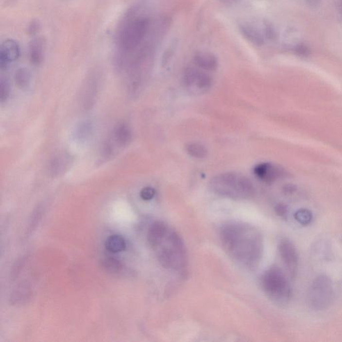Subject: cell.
I'll list each match as a JSON object with an SVG mask.
<instances>
[{
  "label": "cell",
  "instance_id": "23",
  "mask_svg": "<svg viewBox=\"0 0 342 342\" xmlns=\"http://www.w3.org/2000/svg\"><path fill=\"white\" fill-rule=\"evenodd\" d=\"M294 217L297 222L303 225L309 224L313 219L312 213L306 208H301L298 210L294 215Z\"/></svg>",
  "mask_w": 342,
  "mask_h": 342
},
{
  "label": "cell",
  "instance_id": "18",
  "mask_svg": "<svg viewBox=\"0 0 342 342\" xmlns=\"http://www.w3.org/2000/svg\"><path fill=\"white\" fill-rule=\"evenodd\" d=\"M14 80L16 85L20 88H24L29 85L30 74L29 71L25 68H21L16 71Z\"/></svg>",
  "mask_w": 342,
  "mask_h": 342
},
{
  "label": "cell",
  "instance_id": "3",
  "mask_svg": "<svg viewBox=\"0 0 342 342\" xmlns=\"http://www.w3.org/2000/svg\"><path fill=\"white\" fill-rule=\"evenodd\" d=\"M210 187L217 195L231 198L249 197L254 191V185L248 178L234 172L215 176L211 180Z\"/></svg>",
  "mask_w": 342,
  "mask_h": 342
},
{
  "label": "cell",
  "instance_id": "15",
  "mask_svg": "<svg viewBox=\"0 0 342 342\" xmlns=\"http://www.w3.org/2000/svg\"><path fill=\"white\" fill-rule=\"evenodd\" d=\"M193 61L198 68L204 70H215L218 66V61L216 57L211 53H197L194 57Z\"/></svg>",
  "mask_w": 342,
  "mask_h": 342
},
{
  "label": "cell",
  "instance_id": "19",
  "mask_svg": "<svg viewBox=\"0 0 342 342\" xmlns=\"http://www.w3.org/2000/svg\"><path fill=\"white\" fill-rule=\"evenodd\" d=\"M187 151L188 154L194 158H203L207 156L208 151L206 148L199 143H190L187 146Z\"/></svg>",
  "mask_w": 342,
  "mask_h": 342
},
{
  "label": "cell",
  "instance_id": "13",
  "mask_svg": "<svg viewBox=\"0 0 342 342\" xmlns=\"http://www.w3.org/2000/svg\"><path fill=\"white\" fill-rule=\"evenodd\" d=\"M169 228L165 222H156L149 227L147 233L148 242L151 247L156 248L168 232Z\"/></svg>",
  "mask_w": 342,
  "mask_h": 342
},
{
  "label": "cell",
  "instance_id": "27",
  "mask_svg": "<svg viewBox=\"0 0 342 342\" xmlns=\"http://www.w3.org/2000/svg\"><path fill=\"white\" fill-rule=\"evenodd\" d=\"M275 213L277 215H279V216H283V215H286L287 212H288V208H287L286 205L284 204L280 203V204H278L275 208Z\"/></svg>",
  "mask_w": 342,
  "mask_h": 342
},
{
  "label": "cell",
  "instance_id": "25",
  "mask_svg": "<svg viewBox=\"0 0 342 342\" xmlns=\"http://www.w3.org/2000/svg\"><path fill=\"white\" fill-rule=\"evenodd\" d=\"M156 194V191L152 187H147L142 188L140 191V197L144 201H150L153 199Z\"/></svg>",
  "mask_w": 342,
  "mask_h": 342
},
{
  "label": "cell",
  "instance_id": "17",
  "mask_svg": "<svg viewBox=\"0 0 342 342\" xmlns=\"http://www.w3.org/2000/svg\"><path fill=\"white\" fill-rule=\"evenodd\" d=\"M105 246L107 250L112 253H119L126 248V241L122 236L119 235H112L107 239Z\"/></svg>",
  "mask_w": 342,
  "mask_h": 342
},
{
  "label": "cell",
  "instance_id": "1",
  "mask_svg": "<svg viewBox=\"0 0 342 342\" xmlns=\"http://www.w3.org/2000/svg\"><path fill=\"white\" fill-rule=\"evenodd\" d=\"M150 30V19L147 16L131 10L123 17L116 33L115 43L118 50V68L128 67L137 56L148 48L147 42Z\"/></svg>",
  "mask_w": 342,
  "mask_h": 342
},
{
  "label": "cell",
  "instance_id": "26",
  "mask_svg": "<svg viewBox=\"0 0 342 342\" xmlns=\"http://www.w3.org/2000/svg\"><path fill=\"white\" fill-rule=\"evenodd\" d=\"M41 25L40 22L37 20H33L30 22L28 26V32L32 35H36L40 31Z\"/></svg>",
  "mask_w": 342,
  "mask_h": 342
},
{
  "label": "cell",
  "instance_id": "21",
  "mask_svg": "<svg viewBox=\"0 0 342 342\" xmlns=\"http://www.w3.org/2000/svg\"><path fill=\"white\" fill-rule=\"evenodd\" d=\"M92 131V126L90 122L80 123L75 133V136L79 141H85L90 137Z\"/></svg>",
  "mask_w": 342,
  "mask_h": 342
},
{
  "label": "cell",
  "instance_id": "4",
  "mask_svg": "<svg viewBox=\"0 0 342 342\" xmlns=\"http://www.w3.org/2000/svg\"><path fill=\"white\" fill-rule=\"evenodd\" d=\"M160 243L165 244L158 252V260L162 267L175 270L184 268L186 263V251L179 235L169 229Z\"/></svg>",
  "mask_w": 342,
  "mask_h": 342
},
{
  "label": "cell",
  "instance_id": "12",
  "mask_svg": "<svg viewBox=\"0 0 342 342\" xmlns=\"http://www.w3.org/2000/svg\"><path fill=\"white\" fill-rule=\"evenodd\" d=\"M72 163V158L67 153H62L57 154L51 160L50 164V172L51 175L58 176L65 173Z\"/></svg>",
  "mask_w": 342,
  "mask_h": 342
},
{
  "label": "cell",
  "instance_id": "28",
  "mask_svg": "<svg viewBox=\"0 0 342 342\" xmlns=\"http://www.w3.org/2000/svg\"><path fill=\"white\" fill-rule=\"evenodd\" d=\"M295 190V186L291 185H288L285 187V191L287 192H293Z\"/></svg>",
  "mask_w": 342,
  "mask_h": 342
},
{
  "label": "cell",
  "instance_id": "10",
  "mask_svg": "<svg viewBox=\"0 0 342 342\" xmlns=\"http://www.w3.org/2000/svg\"><path fill=\"white\" fill-rule=\"evenodd\" d=\"M131 131L130 128L125 124H121L115 128L112 133V138H110L106 144L113 149L116 153V148L125 147L131 139Z\"/></svg>",
  "mask_w": 342,
  "mask_h": 342
},
{
  "label": "cell",
  "instance_id": "14",
  "mask_svg": "<svg viewBox=\"0 0 342 342\" xmlns=\"http://www.w3.org/2000/svg\"><path fill=\"white\" fill-rule=\"evenodd\" d=\"M99 81L95 76H90L85 84L83 90V104L86 108H90L94 104L96 95L97 94Z\"/></svg>",
  "mask_w": 342,
  "mask_h": 342
},
{
  "label": "cell",
  "instance_id": "6",
  "mask_svg": "<svg viewBox=\"0 0 342 342\" xmlns=\"http://www.w3.org/2000/svg\"><path fill=\"white\" fill-rule=\"evenodd\" d=\"M308 298L309 306L313 309H327L334 299V290L330 279L324 275L315 278L310 286Z\"/></svg>",
  "mask_w": 342,
  "mask_h": 342
},
{
  "label": "cell",
  "instance_id": "29",
  "mask_svg": "<svg viewBox=\"0 0 342 342\" xmlns=\"http://www.w3.org/2000/svg\"><path fill=\"white\" fill-rule=\"evenodd\" d=\"M220 1L225 4H233V3H236L238 0H220Z\"/></svg>",
  "mask_w": 342,
  "mask_h": 342
},
{
  "label": "cell",
  "instance_id": "8",
  "mask_svg": "<svg viewBox=\"0 0 342 342\" xmlns=\"http://www.w3.org/2000/svg\"><path fill=\"white\" fill-rule=\"evenodd\" d=\"M256 175L266 183H272L284 176L285 171L279 166L272 163H261L254 168Z\"/></svg>",
  "mask_w": 342,
  "mask_h": 342
},
{
  "label": "cell",
  "instance_id": "16",
  "mask_svg": "<svg viewBox=\"0 0 342 342\" xmlns=\"http://www.w3.org/2000/svg\"><path fill=\"white\" fill-rule=\"evenodd\" d=\"M240 32L247 40L253 44L260 45L263 42V37L256 27L250 24H243L240 27Z\"/></svg>",
  "mask_w": 342,
  "mask_h": 342
},
{
  "label": "cell",
  "instance_id": "11",
  "mask_svg": "<svg viewBox=\"0 0 342 342\" xmlns=\"http://www.w3.org/2000/svg\"><path fill=\"white\" fill-rule=\"evenodd\" d=\"M46 43L42 37H35L30 42L29 57L30 62L34 65L42 64L45 54Z\"/></svg>",
  "mask_w": 342,
  "mask_h": 342
},
{
  "label": "cell",
  "instance_id": "5",
  "mask_svg": "<svg viewBox=\"0 0 342 342\" xmlns=\"http://www.w3.org/2000/svg\"><path fill=\"white\" fill-rule=\"evenodd\" d=\"M261 282L265 293L274 300L279 303L290 300L291 288L286 275L279 267H272L265 272Z\"/></svg>",
  "mask_w": 342,
  "mask_h": 342
},
{
  "label": "cell",
  "instance_id": "24",
  "mask_svg": "<svg viewBox=\"0 0 342 342\" xmlns=\"http://www.w3.org/2000/svg\"><path fill=\"white\" fill-rule=\"evenodd\" d=\"M0 88H1V103L5 101L8 99L9 94H10V86L6 80L1 78V84H0Z\"/></svg>",
  "mask_w": 342,
  "mask_h": 342
},
{
  "label": "cell",
  "instance_id": "22",
  "mask_svg": "<svg viewBox=\"0 0 342 342\" xmlns=\"http://www.w3.org/2000/svg\"><path fill=\"white\" fill-rule=\"evenodd\" d=\"M102 266L107 272L117 274L120 272L122 269V264L120 261L115 258L108 257L103 260Z\"/></svg>",
  "mask_w": 342,
  "mask_h": 342
},
{
  "label": "cell",
  "instance_id": "20",
  "mask_svg": "<svg viewBox=\"0 0 342 342\" xmlns=\"http://www.w3.org/2000/svg\"><path fill=\"white\" fill-rule=\"evenodd\" d=\"M211 84L212 79L209 74L197 69L194 85H195L198 88L204 90V89L209 88Z\"/></svg>",
  "mask_w": 342,
  "mask_h": 342
},
{
  "label": "cell",
  "instance_id": "2",
  "mask_svg": "<svg viewBox=\"0 0 342 342\" xmlns=\"http://www.w3.org/2000/svg\"><path fill=\"white\" fill-rule=\"evenodd\" d=\"M222 244L240 263L254 267L259 261L263 251L261 235L247 224L231 223L221 230Z\"/></svg>",
  "mask_w": 342,
  "mask_h": 342
},
{
  "label": "cell",
  "instance_id": "9",
  "mask_svg": "<svg viewBox=\"0 0 342 342\" xmlns=\"http://www.w3.org/2000/svg\"><path fill=\"white\" fill-rule=\"evenodd\" d=\"M20 55V48L16 41L8 39L1 44L0 48V66L5 68L10 62L15 61Z\"/></svg>",
  "mask_w": 342,
  "mask_h": 342
},
{
  "label": "cell",
  "instance_id": "7",
  "mask_svg": "<svg viewBox=\"0 0 342 342\" xmlns=\"http://www.w3.org/2000/svg\"><path fill=\"white\" fill-rule=\"evenodd\" d=\"M279 251L290 275L295 277L298 267V255L295 247L290 240H283L279 244Z\"/></svg>",
  "mask_w": 342,
  "mask_h": 342
}]
</instances>
